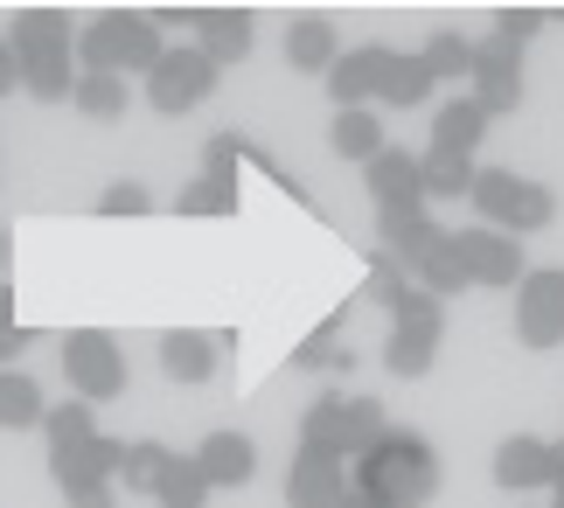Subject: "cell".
<instances>
[{"label": "cell", "mask_w": 564, "mask_h": 508, "mask_svg": "<svg viewBox=\"0 0 564 508\" xmlns=\"http://www.w3.org/2000/svg\"><path fill=\"white\" fill-rule=\"evenodd\" d=\"M8 50L21 63V91L42 98V105H63L77 98V29L63 8H21L8 21Z\"/></svg>", "instance_id": "1"}, {"label": "cell", "mask_w": 564, "mask_h": 508, "mask_svg": "<svg viewBox=\"0 0 564 508\" xmlns=\"http://www.w3.org/2000/svg\"><path fill=\"white\" fill-rule=\"evenodd\" d=\"M356 488L377 508H425L440 495V453H432V439H419V432H390L377 453L356 460Z\"/></svg>", "instance_id": "2"}, {"label": "cell", "mask_w": 564, "mask_h": 508, "mask_svg": "<svg viewBox=\"0 0 564 508\" xmlns=\"http://www.w3.org/2000/svg\"><path fill=\"white\" fill-rule=\"evenodd\" d=\"M474 216H481L488 230H509V237H523V230H544L557 203H551V188L544 182H530V174H509V167H481V182H474Z\"/></svg>", "instance_id": "3"}, {"label": "cell", "mask_w": 564, "mask_h": 508, "mask_svg": "<svg viewBox=\"0 0 564 508\" xmlns=\"http://www.w3.org/2000/svg\"><path fill=\"white\" fill-rule=\"evenodd\" d=\"M440 342H446V306L432 293H411L398 314H390V342H383V369L390 377H432L440 363Z\"/></svg>", "instance_id": "4"}, {"label": "cell", "mask_w": 564, "mask_h": 508, "mask_svg": "<svg viewBox=\"0 0 564 508\" xmlns=\"http://www.w3.org/2000/svg\"><path fill=\"white\" fill-rule=\"evenodd\" d=\"M119 439H91V446H63V453H50V474H56V488H63V501L70 508H119Z\"/></svg>", "instance_id": "5"}, {"label": "cell", "mask_w": 564, "mask_h": 508, "mask_svg": "<svg viewBox=\"0 0 564 508\" xmlns=\"http://www.w3.org/2000/svg\"><path fill=\"white\" fill-rule=\"evenodd\" d=\"M63 377H70V397H84V404H112V397L126 390V363H119V342L105 335V327H70L63 335Z\"/></svg>", "instance_id": "6"}, {"label": "cell", "mask_w": 564, "mask_h": 508, "mask_svg": "<svg viewBox=\"0 0 564 508\" xmlns=\"http://www.w3.org/2000/svg\"><path fill=\"white\" fill-rule=\"evenodd\" d=\"M237 153H245V140L237 132H216V140L203 147V167L188 174V188L175 195V216H230L237 195H245V182H237Z\"/></svg>", "instance_id": "7"}, {"label": "cell", "mask_w": 564, "mask_h": 508, "mask_svg": "<svg viewBox=\"0 0 564 508\" xmlns=\"http://www.w3.org/2000/svg\"><path fill=\"white\" fill-rule=\"evenodd\" d=\"M453 245H460L467 285H488V293H516V285L530 279V264H523V237H509V230L467 224V230H453Z\"/></svg>", "instance_id": "8"}, {"label": "cell", "mask_w": 564, "mask_h": 508, "mask_svg": "<svg viewBox=\"0 0 564 508\" xmlns=\"http://www.w3.org/2000/svg\"><path fill=\"white\" fill-rule=\"evenodd\" d=\"M216 91V63L195 50V42H175V50L161 56V71L147 77V105H154L161 119H182V112H195Z\"/></svg>", "instance_id": "9"}, {"label": "cell", "mask_w": 564, "mask_h": 508, "mask_svg": "<svg viewBox=\"0 0 564 508\" xmlns=\"http://www.w3.org/2000/svg\"><path fill=\"white\" fill-rule=\"evenodd\" d=\"M467 98L481 105L488 119H502L523 105V50L502 35H481L474 42V77H467Z\"/></svg>", "instance_id": "10"}, {"label": "cell", "mask_w": 564, "mask_h": 508, "mask_svg": "<svg viewBox=\"0 0 564 508\" xmlns=\"http://www.w3.org/2000/svg\"><path fill=\"white\" fill-rule=\"evenodd\" d=\"M516 342L523 348H557L564 342V264H536L516 285Z\"/></svg>", "instance_id": "11"}, {"label": "cell", "mask_w": 564, "mask_h": 508, "mask_svg": "<svg viewBox=\"0 0 564 508\" xmlns=\"http://www.w3.org/2000/svg\"><path fill=\"white\" fill-rule=\"evenodd\" d=\"M390 56H398V50H383V42H362V50H341L335 56V71H328L335 112H370V98H383Z\"/></svg>", "instance_id": "12"}, {"label": "cell", "mask_w": 564, "mask_h": 508, "mask_svg": "<svg viewBox=\"0 0 564 508\" xmlns=\"http://www.w3.org/2000/svg\"><path fill=\"white\" fill-rule=\"evenodd\" d=\"M349 480H356V474H349V460L293 446V467H286V508H335Z\"/></svg>", "instance_id": "13"}, {"label": "cell", "mask_w": 564, "mask_h": 508, "mask_svg": "<svg viewBox=\"0 0 564 508\" xmlns=\"http://www.w3.org/2000/svg\"><path fill=\"white\" fill-rule=\"evenodd\" d=\"M557 480V460H551V439H530V432H509L495 446V488L509 495H530V488H551Z\"/></svg>", "instance_id": "14"}, {"label": "cell", "mask_w": 564, "mask_h": 508, "mask_svg": "<svg viewBox=\"0 0 564 508\" xmlns=\"http://www.w3.org/2000/svg\"><path fill=\"white\" fill-rule=\"evenodd\" d=\"M224 342H230V335H203V327H167V335H161V369H167L175 383L203 390V383L216 377V356H224Z\"/></svg>", "instance_id": "15"}, {"label": "cell", "mask_w": 564, "mask_h": 508, "mask_svg": "<svg viewBox=\"0 0 564 508\" xmlns=\"http://www.w3.org/2000/svg\"><path fill=\"white\" fill-rule=\"evenodd\" d=\"M195 50H203L216 71L224 63L251 56V8H195Z\"/></svg>", "instance_id": "16"}, {"label": "cell", "mask_w": 564, "mask_h": 508, "mask_svg": "<svg viewBox=\"0 0 564 508\" xmlns=\"http://www.w3.org/2000/svg\"><path fill=\"white\" fill-rule=\"evenodd\" d=\"M362 182H370L377 209H404V203H425V174H419V153L404 147H383L370 167H362Z\"/></svg>", "instance_id": "17"}, {"label": "cell", "mask_w": 564, "mask_h": 508, "mask_svg": "<svg viewBox=\"0 0 564 508\" xmlns=\"http://www.w3.org/2000/svg\"><path fill=\"white\" fill-rule=\"evenodd\" d=\"M195 467L209 474V488H251L258 474V446L245 432H209L203 446H195Z\"/></svg>", "instance_id": "18"}, {"label": "cell", "mask_w": 564, "mask_h": 508, "mask_svg": "<svg viewBox=\"0 0 564 508\" xmlns=\"http://www.w3.org/2000/svg\"><path fill=\"white\" fill-rule=\"evenodd\" d=\"M335 29H328V14H293V29H286V63L293 71H321L328 77L335 71Z\"/></svg>", "instance_id": "19"}, {"label": "cell", "mask_w": 564, "mask_h": 508, "mask_svg": "<svg viewBox=\"0 0 564 508\" xmlns=\"http://www.w3.org/2000/svg\"><path fill=\"white\" fill-rule=\"evenodd\" d=\"M488 140V112L474 98H453V105H440L432 112V147H446V153H467L474 161V147Z\"/></svg>", "instance_id": "20"}, {"label": "cell", "mask_w": 564, "mask_h": 508, "mask_svg": "<svg viewBox=\"0 0 564 508\" xmlns=\"http://www.w3.org/2000/svg\"><path fill=\"white\" fill-rule=\"evenodd\" d=\"M390 432H398V425H390V411L377 404L370 390H356V397H349V418H341V453L362 460V453H377Z\"/></svg>", "instance_id": "21"}, {"label": "cell", "mask_w": 564, "mask_h": 508, "mask_svg": "<svg viewBox=\"0 0 564 508\" xmlns=\"http://www.w3.org/2000/svg\"><path fill=\"white\" fill-rule=\"evenodd\" d=\"M0 425H8V432L50 425V404H42V383L29 377V369H0Z\"/></svg>", "instance_id": "22"}, {"label": "cell", "mask_w": 564, "mask_h": 508, "mask_svg": "<svg viewBox=\"0 0 564 508\" xmlns=\"http://www.w3.org/2000/svg\"><path fill=\"white\" fill-rule=\"evenodd\" d=\"M341 418H349V397H341V390H321L314 404H307V418H300V446L349 460V453H341Z\"/></svg>", "instance_id": "23"}, {"label": "cell", "mask_w": 564, "mask_h": 508, "mask_svg": "<svg viewBox=\"0 0 564 508\" xmlns=\"http://www.w3.org/2000/svg\"><path fill=\"white\" fill-rule=\"evenodd\" d=\"M419 174H425V203H440V195H474V182H481V167H474L467 153H446V147H425Z\"/></svg>", "instance_id": "24"}, {"label": "cell", "mask_w": 564, "mask_h": 508, "mask_svg": "<svg viewBox=\"0 0 564 508\" xmlns=\"http://www.w3.org/2000/svg\"><path fill=\"white\" fill-rule=\"evenodd\" d=\"M328 147L341 153V161H362V167H370L377 153H383V119H377V112H335Z\"/></svg>", "instance_id": "25"}, {"label": "cell", "mask_w": 564, "mask_h": 508, "mask_svg": "<svg viewBox=\"0 0 564 508\" xmlns=\"http://www.w3.org/2000/svg\"><path fill=\"white\" fill-rule=\"evenodd\" d=\"M432 77L425 71V56L411 50V56H390V77H383V105H398V112H419V105H432Z\"/></svg>", "instance_id": "26"}, {"label": "cell", "mask_w": 564, "mask_h": 508, "mask_svg": "<svg viewBox=\"0 0 564 508\" xmlns=\"http://www.w3.org/2000/svg\"><path fill=\"white\" fill-rule=\"evenodd\" d=\"M419 56H425V71L440 77V84H467V77H474V42H467L460 29H432Z\"/></svg>", "instance_id": "27"}, {"label": "cell", "mask_w": 564, "mask_h": 508, "mask_svg": "<svg viewBox=\"0 0 564 508\" xmlns=\"http://www.w3.org/2000/svg\"><path fill=\"white\" fill-rule=\"evenodd\" d=\"M50 453H63V446H91L98 439V411L84 404V397H63V404H50Z\"/></svg>", "instance_id": "28"}, {"label": "cell", "mask_w": 564, "mask_h": 508, "mask_svg": "<svg viewBox=\"0 0 564 508\" xmlns=\"http://www.w3.org/2000/svg\"><path fill=\"white\" fill-rule=\"evenodd\" d=\"M167 446H154V439H140V446H126L119 453V488H133V495H161V474H167Z\"/></svg>", "instance_id": "29"}, {"label": "cell", "mask_w": 564, "mask_h": 508, "mask_svg": "<svg viewBox=\"0 0 564 508\" xmlns=\"http://www.w3.org/2000/svg\"><path fill=\"white\" fill-rule=\"evenodd\" d=\"M154 501H161V508H203V501H209V474L195 467V453H175V460H167Z\"/></svg>", "instance_id": "30"}, {"label": "cell", "mask_w": 564, "mask_h": 508, "mask_svg": "<svg viewBox=\"0 0 564 508\" xmlns=\"http://www.w3.org/2000/svg\"><path fill=\"white\" fill-rule=\"evenodd\" d=\"M77 112L98 119V126H112L126 112V77H77Z\"/></svg>", "instance_id": "31"}, {"label": "cell", "mask_w": 564, "mask_h": 508, "mask_svg": "<svg viewBox=\"0 0 564 508\" xmlns=\"http://www.w3.org/2000/svg\"><path fill=\"white\" fill-rule=\"evenodd\" d=\"M293 363H300V369H335V363H349V356H341V314H335V321H321L314 335L293 348Z\"/></svg>", "instance_id": "32"}, {"label": "cell", "mask_w": 564, "mask_h": 508, "mask_svg": "<svg viewBox=\"0 0 564 508\" xmlns=\"http://www.w3.org/2000/svg\"><path fill=\"white\" fill-rule=\"evenodd\" d=\"M147 209H154V195H147L140 182H112L98 195V216H147Z\"/></svg>", "instance_id": "33"}, {"label": "cell", "mask_w": 564, "mask_h": 508, "mask_svg": "<svg viewBox=\"0 0 564 508\" xmlns=\"http://www.w3.org/2000/svg\"><path fill=\"white\" fill-rule=\"evenodd\" d=\"M544 8H502V14H495V35H502V42H516V50H523V42L536 35V29H544Z\"/></svg>", "instance_id": "34"}, {"label": "cell", "mask_w": 564, "mask_h": 508, "mask_svg": "<svg viewBox=\"0 0 564 508\" xmlns=\"http://www.w3.org/2000/svg\"><path fill=\"white\" fill-rule=\"evenodd\" d=\"M425 216H432L425 203H404V209H377V237H383V251H390V245H398V237H404V230H419V224H425Z\"/></svg>", "instance_id": "35"}, {"label": "cell", "mask_w": 564, "mask_h": 508, "mask_svg": "<svg viewBox=\"0 0 564 508\" xmlns=\"http://www.w3.org/2000/svg\"><path fill=\"white\" fill-rule=\"evenodd\" d=\"M14 91H21V63L8 50V35H0V98H14Z\"/></svg>", "instance_id": "36"}, {"label": "cell", "mask_w": 564, "mask_h": 508, "mask_svg": "<svg viewBox=\"0 0 564 508\" xmlns=\"http://www.w3.org/2000/svg\"><path fill=\"white\" fill-rule=\"evenodd\" d=\"M21 348H29V335H21V327H0V363H14Z\"/></svg>", "instance_id": "37"}, {"label": "cell", "mask_w": 564, "mask_h": 508, "mask_svg": "<svg viewBox=\"0 0 564 508\" xmlns=\"http://www.w3.org/2000/svg\"><path fill=\"white\" fill-rule=\"evenodd\" d=\"M335 508H377V501H370V495H362L356 480H349V488H341V501H335Z\"/></svg>", "instance_id": "38"}, {"label": "cell", "mask_w": 564, "mask_h": 508, "mask_svg": "<svg viewBox=\"0 0 564 508\" xmlns=\"http://www.w3.org/2000/svg\"><path fill=\"white\" fill-rule=\"evenodd\" d=\"M0 327H14V285L0 279Z\"/></svg>", "instance_id": "39"}, {"label": "cell", "mask_w": 564, "mask_h": 508, "mask_svg": "<svg viewBox=\"0 0 564 508\" xmlns=\"http://www.w3.org/2000/svg\"><path fill=\"white\" fill-rule=\"evenodd\" d=\"M8 258H14V230L0 224V279H8Z\"/></svg>", "instance_id": "40"}, {"label": "cell", "mask_w": 564, "mask_h": 508, "mask_svg": "<svg viewBox=\"0 0 564 508\" xmlns=\"http://www.w3.org/2000/svg\"><path fill=\"white\" fill-rule=\"evenodd\" d=\"M551 508H564V474H557V480H551Z\"/></svg>", "instance_id": "41"}]
</instances>
